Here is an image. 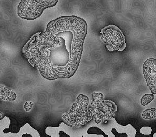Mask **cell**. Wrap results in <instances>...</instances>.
I'll list each match as a JSON object with an SVG mask.
<instances>
[{"label": "cell", "mask_w": 156, "mask_h": 137, "mask_svg": "<svg viewBox=\"0 0 156 137\" xmlns=\"http://www.w3.org/2000/svg\"><path fill=\"white\" fill-rule=\"evenodd\" d=\"M87 32L84 19L62 16L50 21L42 35L32 36L23 49L32 66L50 80L68 79L78 69Z\"/></svg>", "instance_id": "obj_1"}, {"label": "cell", "mask_w": 156, "mask_h": 137, "mask_svg": "<svg viewBox=\"0 0 156 137\" xmlns=\"http://www.w3.org/2000/svg\"><path fill=\"white\" fill-rule=\"evenodd\" d=\"M58 0H21L18 15L22 19L34 20L42 15L45 9L56 6Z\"/></svg>", "instance_id": "obj_2"}, {"label": "cell", "mask_w": 156, "mask_h": 137, "mask_svg": "<svg viewBox=\"0 0 156 137\" xmlns=\"http://www.w3.org/2000/svg\"><path fill=\"white\" fill-rule=\"evenodd\" d=\"M104 95L101 93H93L92 94L93 107L92 110L93 117L97 123L106 121L112 118L115 112L117 111V107L114 102L104 100Z\"/></svg>", "instance_id": "obj_3"}, {"label": "cell", "mask_w": 156, "mask_h": 137, "mask_svg": "<svg viewBox=\"0 0 156 137\" xmlns=\"http://www.w3.org/2000/svg\"><path fill=\"white\" fill-rule=\"evenodd\" d=\"M77 99V102L73 105L68 112L65 114V120L70 117V118L66 120L67 123L74 116L69 124L70 126L84 125L92 118V114L87 108L89 102L88 97L81 94L78 96Z\"/></svg>", "instance_id": "obj_4"}, {"label": "cell", "mask_w": 156, "mask_h": 137, "mask_svg": "<svg viewBox=\"0 0 156 137\" xmlns=\"http://www.w3.org/2000/svg\"><path fill=\"white\" fill-rule=\"evenodd\" d=\"M100 34L101 40L108 51L110 52L124 51L126 48L125 37L117 26L114 25L105 26L101 30Z\"/></svg>", "instance_id": "obj_5"}, {"label": "cell", "mask_w": 156, "mask_h": 137, "mask_svg": "<svg viewBox=\"0 0 156 137\" xmlns=\"http://www.w3.org/2000/svg\"><path fill=\"white\" fill-rule=\"evenodd\" d=\"M105 123L107 127L105 129L104 132L108 137H134L136 135V130L132 125H121L113 117L106 120Z\"/></svg>", "instance_id": "obj_6"}, {"label": "cell", "mask_w": 156, "mask_h": 137, "mask_svg": "<svg viewBox=\"0 0 156 137\" xmlns=\"http://www.w3.org/2000/svg\"><path fill=\"white\" fill-rule=\"evenodd\" d=\"M142 71L149 88L156 95V59H147L144 63Z\"/></svg>", "instance_id": "obj_7"}, {"label": "cell", "mask_w": 156, "mask_h": 137, "mask_svg": "<svg viewBox=\"0 0 156 137\" xmlns=\"http://www.w3.org/2000/svg\"><path fill=\"white\" fill-rule=\"evenodd\" d=\"M40 137L38 131L33 129L28 123H26L23 127H21L19 132L17 133H10L8 132L5 135L4 137Z\"/></svg>", "instance_id": "obj_8"}, {"label": "cell", "mask_w": 156, "mask_h": 137, "mask_svg": "<svg viewBox=\"0 0 156 137\" xmlns=\"http://www.w3.org/2000/svg\"><path fill=\"white\" fill-rule=\"evenodd\" d=\"M66 125L63 122H61L58 127H49L45 129V133L47 135L52 137H70V135L65 133L62 130V129Z\"/></svg>", "instance_id": "obj_9"}, {"label": "cell", "mask_w": 156, "mask_h": 137, "mask_svg": "<svg viewBox=\"0 0 156 137\" xmlns=\"http://www.w3.org/2000/svg\"><path fill=\"white\" fill-rule=\"evenodd\" d=\"M11 120L8 117H4L2 120H0V137H4L5 133L4 130L8 129L10 126Z\"/></svg>", "instance_id": "obj_10"}, {"label": "cell", "mask_w": 156, "mask_h": 137, "mask_svg": "<svg viewBox=\"0 0 156 137\" xmlns=\"http://www.w3.org/2000/svg\"><path fill=\"white\" fill-rule=\"evenodd\" d=\"M87 133L88 135H95L97 136L99 135L100 137H108L102 130L96 127H90L87 130Z\"/></svg>", "instance_id": "obj_11"}, {"label": "cell", "mask_w": 156, "mask_h": 137, "mask_svg": "<svg viewBox=\"0 0 156 137\" xmlns=\"http://www.w3.org/2000/svg\"><path fill=\"white\" fill-rule=\"evenodd\" d=\"M142 116L144 120H151L156 117V108H151L144 110L142 114Z\"/></svg>", "instance_id": "obj_12"}, {"label": "cell", "mask_w": 156, "mask_h": 137, "mask_svg": "<svg viewBox=\"0 0 156 137\" xmlns=\"http://www.w3.org/2000/svg\"><path fill=\"white\" fill-rule=\"evenodd\" d=\"M154 99V95L153 94H145L144 95L141 100V103L143 106H146L148 105V104L152 101Z\"/></svg>", "instance_id": "obj_13"}, {"label": "cell", "mask_w": 156, "mask_h": 137, "mask_svg": "<svg viewBox=\"0 0 156 137\" xmlns=\"http://www.w3.org/2000/svg\"><path fill=\"white\" fill-rule=\"evenodd\" d=\"M151 127H141L140 130V132L144 135H149L152 133Z\"/></svg>", "instance_id": "obj_14"}, {"label": "cell", "mask_w": 156, "mask_h": 137, "mask_svg": "<svg viewBox=\"0 0 156 137\" xmlns=\"http://www.w3.org/2000/svg\"><path fill=\"white\" fill-rule=\"evenodd\" d=\"M2 117V114L0 112V118H1Z\"/></svg>", "instance_id": "obj_15"}, {"label": "cell", "mask_w": 156, "mask_h": 137, "mask_svg": "<svg viewBox=\"0 0 156 137\" xmlns=\"http://www.w3.org/2000/svg\"><path fill=\"white\" fill-rule=\"evenodd\" d=\"M153 137H156V133H154V135H153Z\"/></svg>", "instance_id": "obj_16"}]
</instances>
